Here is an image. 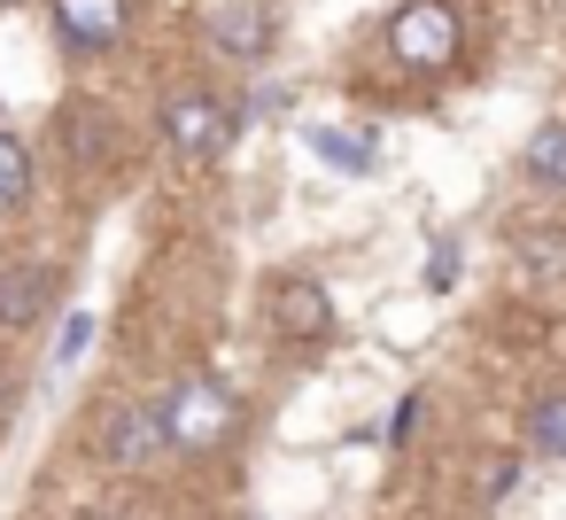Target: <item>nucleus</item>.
Here are the masks:
<instances>
[{
	"label": "nucleus",
	"instance_id": "1",
	"mask_svg": "<svg viewBox=\"0 0 566 520\" xmlns=\"http://www.w3.org/2000/svg\"><path fill=\"white\" fill-rule=\"evenodd\" d=\"M164 435H171V450H218L233 427H241V412H233V396L226 388H210V381H179L164 404Z\"/></svg>",
	"mask_w": 566,
	"mask_h": 520
},
{
	"label": "nucleus",
	"instance_id": "2",
	"mask_svg": "<svg viewBox=\"0 0 566 520\" xmlns=\"http://www.w3.org/2000/svg\"><path fill=\"white\" fill-rule=\"evenodd\" d=\"M458 40H465V24H458L450 0H403L396 24H388V48H396V63H411V71L458 63Z\"/></svg>",
	"mask_w": 566,
	"mask_h": 520
},
{
	"label": "nucleus",
	"instance_id": "3",
	"mask_svg": "<svg viewBox=\"0 0 566 520\" xmlns=\"http://www.w3.org/2000/svg\"><path fill=\"white\" fill-rule=\"evenodd\" d=\"M164 141L179 156H226L233 148V117L202 86H179V94H164Z\"/></svg>",
	"mask_w": 566,
	"mask_h": 520
},
{
	"label": "nucleus",
	"instance_id": "4",
	"mask_svg": "<svg viewBox=\"0 0 566 520\" xmlns=\"http://www.w3.org/2000/svg\"><path fill=\"white\" fill-rule=\"evenodd\" d=\"M272 326L280 334H295V342H326L334 334V295L311 280V272H287V280H272Z\"/></svg>",
	"mask_w": 566,
	"mask_h": 520
},
{
	"label": "nucleus",
	"instance_id": "5",
	"mask_svg": "<svg viewBox=\"0 0 566 520\" xmlns=\"http://www.w3.org/2000/svg\"><path fill=\"white\" fill-rule=\"evenodd\" d=\"M55 32L78 55H102V48L125 40V0H55Z\"/></svg>",
	"mask_w": 566,
	"mask_h": 520
},
{
	"label": "nucleus",
	"instance_id": "6",
	"mask_svg": "<svg viewBox=\"0 0 566 520\" xmlns=\"http://www.w3.org/2000/svg\"><path fill=\"white\" fill-rule=\"evenodd\" d=\"M164 450H171V435H164V412H156V404L117 412V427H109V458H117V466H148V458H164Z\"/></svg>",
	"mask_w": 566,
	"mask_h": 520
},
{
	"label": "nucleus",
	"instance_id": "7",
	"mask_svg": "<svg viewBox=\"0 0 566 520\" xmlns=\"http://www.w3.org/2000/svg\"><path fill=\"white\" fill-rule=\"evenodd\" d=\"M55 295V272L48 264H9L0 272V326H32Z\"/></svg>",
	"mask_w": 566,
	"mask_h": 520
},
{
	"label": "nucleus",
	"instance_id": "8",
	"mask_svg": "<svg viewBox=\"0 0 566 520\" xmlns=\"http://www.w3.org/2000/svg\"><path fill=\"white\" fill-rule=\"evenodd\" d=\"M210 40L226 48V55H264V9H249V0H233V9H218L210 17Z\"/></svg>",
	"mask_w": 566,
	"mask_h": 520
},
{
	"label": "nucleus",
	"instance_id": "9",
	"mask_svg": "<svg viewBox=\"0 0 566 520\" xmlns=\"http://www.w3.org/2000/svg\"><path fill=\"white\" fill-rule=\"evenodd\" d=\"M527 179L566 187V125H543V133L527 141Z\"/></svg>",
	"mask_w": 566,
	"mask_h": 520
},
{
	"label": "nucleus",
	"instance_id": "10",
	"mask_svg": "<svg viewBox=\"0 0 566 520\" xmlns=\"http://www.w3.org/2000/svg\"><path fill=\"white\" fill-rule=\"evenodd\" d=\"M527 443H535L543 458H566V396H543V404L527 412Z\"/></svg>",
	"mask_w": 566,
	"mask_h": 520
},
{
	"label": "nucleus",
	"instance_id": "11",
	"mask_svg": "<svg viewBox=\"0 0 566 520\" xmlns=\"http://www.w3.org/2000/svg\"><path fill=\"white\" fill-rule=\"evenodd\" d=\"M24 187H32V156H24V141H17V133H0V210H17V202H24Z\"/></svg>",
	"mask_w": 566,
	"mask_h": 520
},
{
	"label": "nucleus",
	"instance_id": "12",
	"mask_svg": "<svg viewBox=\"0 0 566 520\" xmlns=\"http://www.w3.org/2000/svg\"><path fill=\"white\" fill-rule=\"evenodd\" d=\"M311 148H318V164H334V171H373V148L357 141V133H311Z\"/></svg>",
	"mask_w": 566,
	"mask_h": 520
},
{
	"label": "nucleus",
	"instance_id": "13",
	"mask_svg": "<svg viewBox=\"0 0 566 520\" xmlns=\"http://www.w3.org/2000/svg\"><path fill=\"white\" fill-rule=\"evenodd\" d=\"M86 342H94V319L78 311V319H63V342H55V365H78L86 357Z\"/></svg>",
	"mask_w": 566,
	"mask_h": 520
},
{
	"label": "nucleus",
	"instance_id": "14",
	"mask_svg": "<svg viewBox=\"0 0 566 520\" xmlns=\"http://www.w3.org/2000/svg\"><path fill=\"white\" fill-rule=\"evenodd\" d=\"M458 280V249L450 241H434V264H427V288H450Z\"/></svg>",
	"mask_w": 566,
	"mask_h": 520
},
{
	"label": "nucleus",
	"instance_id": "15",
	"mask_svg": "<svg viewBox=\"0 0 566 520\" xmlns=\"http://www.w3.org/2000/svg\"><path fill=\"white\" fill-rule=\"evenodd\" d=\"M520 257H535V264H566V241H520Z\"/></svg>",
	"mask_w": 566,
	"mask_h": 520
}]
</instances>
